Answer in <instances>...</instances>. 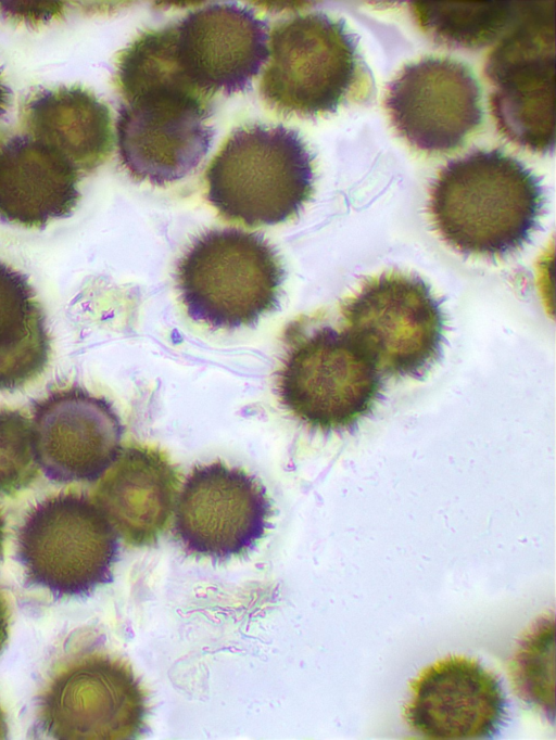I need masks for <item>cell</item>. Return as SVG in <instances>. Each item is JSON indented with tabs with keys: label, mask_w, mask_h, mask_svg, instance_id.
I'll list each match as a JSON object with an SVG mask.
<instances>
[{
	"label": "cell",
	"mask_w": 556,
	"mask_h": 740,
	"mask_svg": "<svg viewBox=\"0 0 556 740\" xmlns=\"http://www.w3.org/2000/svg\"><path fill=\"white\" fill-rule=\"evenodd\" d=\"M544 202L539 177L520 161L497 149L478 150L439 171L428 212L440 238L457 252L503 257L529 242Z\"/></svg>",
	"instance_id": "1"
},
{
	"label": "cell",
	"mask_w": 556,
	"mask_h": 740,
	"mask_svg": "<svg viewBox=\"0 0 556 740\" xmlns=\"http://www.w3.org/2000/svg\"><path fill=\"white\" fill-rule=\"evenodd\" d=\"M313 156L281 125L236 128L211 161L206 199L225 220L274 226L296 217L314 192Z\"/></svg>",
	"instance_id": "2"
},
{
	"label": "cell",
	"mask_w": 556,
	"mask_h": 740,
	"mask_svg": "<svg viewBox=\"0 0 556 740\" xmlns=\"http://www.w3.org/2000/svg\"><path fill=\"white\" fill-rule=\"evenodd\" d=\"M175 280L188 316L214 329L251 326L278 304L283 269L263 235L202 233L179 259Z\"/></svg>",
	"instance_id": "3"
},
{
	"label": "cell",
	"mask_w": 556,
	"mask_h": 740,
	"mask_svg": "<svg viewBox=\"0 0 556 740\" xmlns=\"http://www.w3.org/2000/svg\"><path fill=\"white\" fill-rule=\"evenodd\" d=\"M269 62L260 81L266 104L283 116L316 117L355 100L366 65L342 20L314 12L274 27Z\"/></svg>",
	"instance_id": "4"
},
{
	"label": "cell",
	"mask_w": 556,
	"mask_h": 740,
	"mask_svg": "<svg viewBox=\"0 0 556 740\" xmlns=\"http://www.w3.org/2000/svg\"><path fill=\"white\" fill-rule=\"evenodd\" d=\"M283 407L325 433L353 429L380 398L381 374L342 328L323 324L302 332L276 373Z\"/></svg>",
	"instance_id": "5"
},
{
	"label": "cell",
	"mask_w": 556,
	"mask_h": 740,
	"mask_svg": "<svg viewBox=\"0 0 556 740\" xmlns=\"http://www.w3.org/2000/svg\"><path fill=\"white\" fill-rule=\"evenodd\" d=\"M27 580L58 597H79L112 580L117 534L88 496L60 493L35 506L17 532Z\"/></svg>",
	"instance_id": "6"
},
{
	"label": "cell",
	"mask_w": 556,
	"mask_h": 740,
	"mask_svg": "<svg viewBox=\"0 0 556 740\" xmlns=\"http://www.w3.org/2000/svg\"><path fill=\"white\" fill-rule=\"evenodd\" d=\"M342 328L381 375L424 377L439 359L444 320L420 278L399 271L367 279L341 305Z\"/></svg>",
	"instance_id": "7"
},
{
	"label": "cell",
	"mask_w": 556,
	"mask_h": 740,
	"mask_svg": "<svg viewBox=\"0 0 556 740\" xmlns=\"http://www.w3.org/2000/svg\"><path fill=\"white\" fill-rule=\"evenodd\" d=\"M116 120L118 155L136 181L164 187L190 175L210 150L211 99L156 87L123 99Z\"/></svg>",
	"instance_id": "8"
},
{
	"label": "cell",
	"mask_w": 556,
	"mask_h": 740,
	"mask_svg": "<svg viewBox=\"0 0 556 740\" xmlns=\"http://www.w3.org/2000/svg\"><path fill=\"white\" fill-rule=\"evenodd\" d=\"M146 712L143 689L130 667L117 658L91 654L52 678L38 717L55 739L117 740L140 735Z\"/></svg>",
	"instance_id": "9"
},
{
	"label": "cell",
	"mask_w": 556,
	"mask_h": 740,
	"mask_svg": "<svg viewBox=\"0 0 556 740\" xmlns=\"http://www.w3.org/2000/svg\"><path fill=\"white\" fill-rule=\"evenodd\" d=\"M270 514L257 479L217 461L188 475L176 500L174 533L188 553L226 560L264 536Z\"/></svg>",
	"instance_id": "10"
},
{
	"label": "cell",
	"mask_w": 556,
	"mask_h": 740,
	"mask_svg": "<svg viewBox=\"0 0 556 740\" xmlns=\"http://www.w3.org/2000/svg\"><path fill=\"white\" fill-rule=\"evenodd\" d=\"M553 31L532 15L492 51L484 69L494 86L490 105L497 130L534 153L555 146Z\"/></svg>",
	"instance_id": "11"
},
{
	"label": "cell",
	"mask_w": 556,
	"mask_h": 740,
	"mask_svg": "<svg viewBox=\"0 0 556 740\" xmlns=\"http://www.w3.org/2000/svg\"><path fill=\"white\" fill-rule=\"evenodd\" d=\"M481 91L470 68L447 58L407 64L389 82L384 107L412 146L443 153L460 146L482 122Z\"/></svg>",
	"instance_id": "12"
},
{
	"label": "cell",
	"mask_w": 556,
	"mask_h": 740,
	"mask_svg": "<svg viewBox=\"0 0 556 740\" xmlns=\"http://www.w3.org/2000/svg\"><path fill=\"white\" fill-rule=\"evenodd\" d=\"M31 428L39 468L58 483L97 481L122 448L124 429L113 406L78 386L38 400Z\"/></svg>",
	"instance_id": "13"
},
{
	"label": "cell",
	"mask_w": 556,
	"mask_h": 740,
	"mask_svg": "<svg viewBox=\"0 0 556 740\" xmlns=\"http://www.w3.org/2000/svg\"><path fill=\"white\" fill-rule=\"evenodd\" d=\"M268 26L252 10L215 3L175 24V55L188 81L211 98L250 88L268 61Z\"/></svg>",
	"instance_id": "14"
},
{
	"label": "cell",
	"mask_w": 556,
	"mask_h": 740,
	"mask_svg": "<svg viewBox=\"0 0 556 740\" xmlns=\"http://www.w3.org/2000/svg\"><path fill=\"white\" fill-rule=\"evenodd\" d=\"M506 715L497 677L477 660L448 655L425 667L409 686L404 718L426 739L494 737Z\"/></svg>",
	"instance_id": "15"
},
{
	"label": "cell",
	"mask_w": 556,
	"mask_h": 740,
	"mask_svg": "<svg viewBox=\"0 0 556 740\" xmlns=\"http://www.w3.org/2000/svg\"><path fill=\"white\" fill-rule=\"evenodd\" d=\"M178 473L166 454L148 446L121 448L94 493L117 536L135 547L157 541L170 518Z\"/></svg>",
	"instance_id": "16"
},
{
	"label": "cell",
	"mask_w": 556,
	"mask_h": 740,
	"mask_svg": "<svg viewBox=\"0 0 556 740\" xmlns=\"http://www.w3.org/2000/svg\"><path fill=\"white\" fill-rule=\"evenodd\" d=\"M79 173L60 153L27 135L0 146V216L26 228L67 217L80 193Z\"/></svg>",
	"instance_id": "17"
},
{
	"label": "cell",
	"mask_w": 556,
	"mask_h": 740,
	"mask_svg": "<svg viewBox=\"0 0 556 740\" xmlns=\"http://www.w3.org/2000/svg\"><path fill=\"white\" fill-rule=\"evenodd\" d=\"M22 119L27 136L60 153L78 173L92 171L112 153L110 110L80 86L36 93Z\"/></svg>",
	"instance_id": "18"
},
{
	"label": "cell",
	"mask_w": 556,
	"mask_h": 740,
	"mask_svg": "<svg viewBox=\"0 0 556 740\" xmlns=\"http://www.w3.org/2000/svg\"><path fill=\"white\" fill-rule=\"evenodd\" d=\"M50 349L43 308L27 277L0 261V392L40 375Z\"/></svg>",
	"instance_id": "19"
},
{
	"label": "cell",
	"mask_w": 556,
	"mask_h": 740,
	"mask_svg": "<svg viewBox=\"0 0 556 740\" xmlns=\"http://www.w3.org/2000/svg\"><path fill=\"white\" fill-rule=\"evenodd\" d=\"M410 4L419 27L434 41L453 48L488 46L517 18V7L510 1L417 0Z\"/></svg>",
	"instance_id": "20"
},
{
	"label": "cell",
	"mask_w": 556,
	"mask_h": 740,
	"mask_svg": "<svg viewBox=\"0 0 556 740\" xmlns=\"http://www.w3.org/2000/svg\"><path fill=\"white\" fill-rule=\"evenodd\" d=\"M554 614L539 617L519 640L509 676L519 698L552 723L554 706Z\"/></svg>",
	"instance_id": "21"
},
{
	"label": "cell",
	"mask_w": 556,
	"mask_h": 740,
	"mask_svg": "<svg viewBox=\"0 0 556 740\" xmlns=\"http://www.w3.org/2000/svg\"><path fill=\"white\" fill-rule=\"evenodd\" d=\"M39 469L30 420L18 410L0 408V494L26 488Z\"/></svg>",
	"instance_id": "22"
},
{
	"label": "cell",
	"mask_w": 556,
	"mask_h": 740,
	"mask_svg": "<svg viewBox=\"0 0 556 740\" xmlns=\"http://www.w3.org/2000/svg\"><path fill=\"white\" fill-rule=\"evenodd\" d=\"M0 8L3 13L12 17H21L24 21L33 20L37 22L38 20H46L62 11V5L60 2L48 1V2H12V1H1Z\"/></svg>",
	"instance_id": "23"
},
{
	"label": "cell",
	"mask_w": 556,
	"mask_h": 740,
	"mask_svg": "<svg viewBox=\"0 0 556 740\" xmlns=\"http://www.w3.org/2000/svg\"><path fill=\"white\" fill-rule=\"evenodd\" d=\"M9 607L5 598L0 592V652L4 648L9 637Z\"/></svg>",
	"instance_id": "24"
},
{
	"label": "cell",
	"mask_w": 556,
	"mask_h": 740,
	"mask_svg": "<svg viewBox=\"0 0 556 740\" xmlns=\"http://www.w3.org/2000/svg\"><path fill=\"white\" fill-rule=\"evenodd\" d=\"M10 91L8 87L2 82L0 76V116L5 112L9 104Z\"/></svg>",
	"instance_id": "25"
},
{
	"label": "cell",
	"mask_w": 556,
	"mask_h": 740,
	"mask_svg": "<svg viewBox=\"0 0 556 740\" xmlns=\"http://www.w3.org/2000/svg\"><path fill=\"white\" fill-rule=\"evenodd\" d=\"M8 736V724L5 715L0 706V739H4Z\"/></svg>",
	"instance_id": "26"
},
{
	"label": "cell",
	"mask_w": 556,
	"mask_h": 740,
	"mask_svg": "<svg viewBox=\"0 0 556 740\" xmlns=\"http://www.w3.org/2000/svg\"><path fill=\"white\" fill-rule=\"evenodd\" d=\"M3 541H4V519H3L2 513L0 511V558H1L2 551H3Z\"/></svg>",
	"instance_id": "27"
}]
</instances>
